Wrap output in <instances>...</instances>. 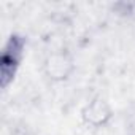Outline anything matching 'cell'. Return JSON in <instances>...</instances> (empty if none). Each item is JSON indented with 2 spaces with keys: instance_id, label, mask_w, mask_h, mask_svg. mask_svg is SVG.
<instances>
[{
  "instance_id": "obj_1",
  "label": "cell",
  "mask_w": 135,
  "mask_h": 135,
  "mask_svg": "<svg viewBox=\"0 0 135 135\" xmlns=\"http://www.w3.org/2000/svg\"><path fill=\"white\" fill-rule=\"evenodd\" d=\"M26 56V38L22 35L13 33L2 49V57H0V80H2V88L7 89L10 83H13L19 67Z\"/></svg>"
},
{
  "instance_id": "obj_2",
  "label": "cell",
  "mask_w": 135,
  "mask_h": 135,
  "mask_svg": "<svg viewBox=\"0 0 135 135\" xmlns=\"http://www.w3.org/2000/svg\"><path fill=\"white\" fill-rule=\"evenodd\" d=\"M41 70L51 83H64L76 70V62L70 51L54 49L48 52L41 62Z\"/></svg>"
},
{
  "instance_id": "obj_3",
  "label": "cell",
  "mask_w": 135,
  "mask_h": 135,
  "mask_svg": "<svg viewBox=\"0 0 135 135\" xmlns=\"http://www.w3.org/2000/svg\"><path fill=\"white\" fill-rule=\"evenodd\" d=\"M81 121L91 129H103L114 116L111 103L103 95H92L81 108Z\"/></svg>"
}]
</instances>
